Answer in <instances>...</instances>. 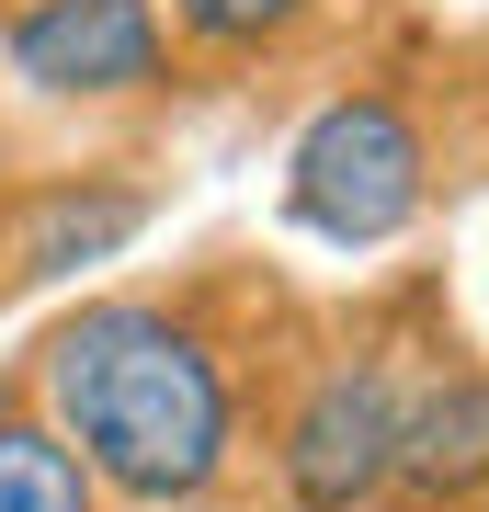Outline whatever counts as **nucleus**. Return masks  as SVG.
<instances>
[{
	"mask_svg": "<svg viewBox=\"0 0 489 512\" xmlns=\"http://www.w3.org/2000/svg\"><path fill=\"white\" fill-rule=\"evenodd\" d=\"M46 433L80 456L91 490L182 512L239 456V376L182 308L91 296L80 319L46 330Z\"/></svg>",
	"mask_w": 489,
	"mask_h": 512,
	"instance_id": "f257e3e1",
	"label": "nucleus"
},
{
	"mask_svg": "<svg viewBox=\"0 0 489 512\" xmlns=\"http://www.w3.org/2000/svg\"><path fill=\"white\" fill-rule=\"evenodd\" d=\"M421 194H433V148H421V126H410L399 92L319 103L308 137H296V160H285L296 228L330 239V251H387V239L421 217Z\"/></svg>",
	"mask_w": 489,
	"mask_h": 512,
	"instance_id": "f03ea898",
	"label": "nucleus"
},
{
	"mask_svg": "<svg viewBox=\"0 0 489 512\" xmlns=\"http://www.w3.org/2000/svg\"><path fill=\"white\" fill-rule=\"evenodd\" d=\"M399 410H410V387H399L387 353H342V365H319L308 387H296L285 444H273L296 512H364L376 501L387 456H399Z\"/></svg>",
	"mask_w": 489,
	"mask_h": 512,
	"instance_id": "7ed1b4c3",
	"label": "nucleus"
},
{
	"mask_svg": "<svg viewBox=\"0 0 489 512\" xmlns=\"http://www.w3.org/2000/svg\"><path fill=\"white\" fill-rule=\"evenodd\" d=\"M0 57L46 103H126L171 80V23H160V0H23Z\"/></svg>",
	"mask_w": 489,
	"mask_h": 512,
	"instance_id": "20e7f679",
	"label": "nucleus"
},
{
	"mask_svg": "<svg viewBox=\"0 0 489 512\" xmlns=\"http://www.w3.org/2000/svg\"><path fill=\"white\" fill-rule=\"evenodd\" d=\"M137 228H148L137 183H46V194L12 205V228H0V285H57V274H80V262H114Z\"/></svg>",
	"mask_w": 489,
	"mask_h": 512,
	"instance_id": "39448f33",
	"label": "nucleus"
},
{
	"mask_svg": "<svg viewBox=\"0 0 489 512\" xmlns=\"http://www.w3.org/2000/svg\"><path fill=\"white\" fill-rule=\"evenodd\" d=\"M387 490H410L421 512H455V501L489 490V376H433V387L399 410Z\"/></svg>",
	"mask_w": 489,
	"mask_h": 512,
	"instance_id": "423d86ee",
	"label": "nucleus"
},
{
	"mask_svg": "<svg viewBox=\"0 0 489 512\" xmlns=\"http://www.w3.org/2000/svg\"><path fill=\"white\" fill-rule=\"evenodd\" d=\"M0 512H91V478L46 421H0Z\"/></svg>",
	"mask_w": 489,
	"mask_h": 512,
	"instance_id": "0eeeda50",
	"label": "nucleus"
},
{
	"mask_svg": "<svg viewBox=\"0 0 489 512\" xmlns=\"http://www.w3.org/2000/svg\"><path fill=\"white\" fill-rule=\"evenodd\" d=\"M319 0H171V23L194 46H273V35H296Z\"/></svg>",
	"mask_w": 489,
	"mask_h": 512,
	"instance_id": "6e6552de",
	"label": "nucleus"
}]
</instances>
